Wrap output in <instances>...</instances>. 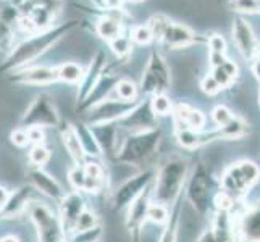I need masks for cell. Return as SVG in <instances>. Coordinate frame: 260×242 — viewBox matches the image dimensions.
<instances>
[{
  "label": "cell",
  "mask_w": 260,
  "mask_h": 242,
  "mask_svg": "<svg viewBox=\"0 0 260 242\" xmlns=\"http://www.w3.org/2000/svg\"><path fill=\"white\" fill-rule=\"evenodd\" d=\"M189 199L196 210L204 212L207 209V200H209V178L205 169L201 166L197 168V171L194 173L191 184H189Z\"/></svg>",
  "instance_id": "17"
},
{
  "label": "cell",
  "mask_w": 260,
  "mask_h": 242,
  "mask_svg": "<svg viewBox=\"0 0 260 242\" xmlns=\"http://www.w3.org/2000/svg\"><path fill=\"white\" fill-rule=\"evenodd\" d=\"M68 181L70 184L75 187L76 191H84V186H86V171H84V166H75L71 168L68 171Z\"/></svg>",
  "instance_id": "35"
},
{
  "label": "cell",
  "mask_w": 260,
  "mask_h": 242,
  "mask_svg": "<svg viewBox=\"0 0 260 242\" xmlns=\"http://www.w3.org/2000/svg\"><path fill=\"white\" fill-rule=\"evenodd\" d=\"M243 231L249 240H254V242L260 240V209L246 215Z\"/></svg>",
  "instance_id": "27"
},
{
  "label": "cell",
  "mask_w": 260,
  "mask_h": 242,
  "mask_svg": "<svg viewBox=\"0 0 260 242\" xmlns=\"http://www.w3.org/2000/svg\"><path fill=\"white\" fill-rule=\"evenodd\" d=\"M172 23L170 21V18H167L165 15H162V13H157V15H154L149 20V23H147V26L150 28V31H152V36H154V39H157V41H162V38H164V34H165V31H167V28H168V24Z\"/></svg>",
  "instance_id": "29"
},
{
  "label": "cell",
  "mask_w": 260,
  "mask_h": 242,
  "mask_svg": "<svg viewBox=\"0 0 260 242\" xmlns=\"http://www.w3.org/2000/svg\"><path fill=\"white\" fill-rule=\"evenodd\" d=\"M162 242H175V234H173V232L172 231H167L165 232V236H164V239H162Z\"/></svg>",
  "instance_id": "50"
},
{
  "label": "cell",
  "mask_w": 260,
  "mask_h": 242,
  "mask_svg": "<svg viewBox=\"0 0 260 242\" xmlns=\"http://www.w3.org/2000/svg\"><path fill=\"white\" fill-rule=\"evenodd\" d=\"M209 60H210V65H212L213 68H217V66H221L223 63H225V61H226L228 58L225 57V53H212V52H210Z\"/></svg>",
  "instance_id": "45"
},
{
  "label": "cell",
  "mask_w": 260,
  "mask_h": 242,
  "mask_svg": "<svg viewBox=\"0 0 260 242\" xmlns=\"http://www.w3.org/2000/svg\"><path fill=\"white\" fill-rule=\"evenodd\" d=\"M0 242H21V240L18 239V236H15V234H7L4 237H0Z\"/></svg>",
  "instance_id": "49"
},
{
  "label": "cell",
  "mask_w": 260,
  "mask_h": 242,
  "mask_svg": "<svg viewBox=\"0 0 260 242\" xmlns=\"http://www.w3.org/2000/svg\"><path fill=\"white\" fill-rule=\"evenodd\" d=\"M58 81L67 84H79L84 78V70L75 61H65L57 66Z\"/></svg>",
  "instance_id": "22"
},
{
  "label": "cell",
  "mask_w": 260,
  "mask_h": 242,
  "mask_svg": "<svg viewBox=\"0 0 260 242\" xmlns=\"http://www.w3.org/2000/svg\"><path fill=\"white\" fill-rule=\"evenodd\" d=\"M228 8L238 13H258L260 12V0H228Z\"/></svg>",
  "instance_id": "30"
},
{
  "label": "cell",
  "mask_w": 260,
  "mask_h": 242,
  "mask_svg": "<svg viewBox=\"0 0 260 242\" xmlns=\"http://www.w3.org/2000/svg\"><path fill=\"white\" fill-rule=\"evenodd\" d=\"M104 66H105V55L104 52H97L92 57V63L89 65L87 71H84V78L79 83V92H78V102L81 103L86 100V97L94 91V87L101 81L104 75Z\"/></svg>",
  "instance_id": "16"
},
{
  "label": "cell",
  "mask_w": 260,
  "mask_h": 242,
  "mask_svg": "<svg viewBox=\"0 0 260 242\" xmlns=\"http://www.w3.org/2000/svg\"><path fill=\"white\" fill-rule=\"evenodd\" d=\"M147 218L154 223H165L167 218H168V212L167 209L164 207L162 203H154L149 207V212H147Z\"/></svg>",
  "instance_id": "39"
},
{
  "label": "cell",
  "mask_w": 260,
  "mask_h": 242,
  "mask_svg": "<svg viewBox=\"0 0 260 242\" xmlns=\"http://www.w3.org/2000/svg\"><path fill=\"white\" fill-rule=\"evenodd\" d=\"M209 47L212 53H225L226 52V42L220 34H212L209 38Z\"/></svg>",
  "instance_id": "40"
},
{
  "label": "cell",
  "mask_w": 260,
  "mask_h": 242,
  "mask_svg": "<svg viewBox=\"0 0 260 242\" xmlns=\"http://www.w3.org/2000/svg\"><path fill=\"white\" fill-rule=\"evenodd\" d=\"M28 179H29V184L34 187V191L41 192L42 195L49 197L52 200H58V202L63 199V191H61L58 181L47 171H44L42 168L29 166Z\"/></svg>",
  "instance_id": "12"
},
{
  "label": "cell",
  "mask_w": 260,
  "mask_h": 242,
  "mask_svg": "<svg viewBox=\"0 0 260 242\" xmlns=\"http://www.w3.org/2000/svg\"><path fill=\"white\" fill-rule=\"evenodd\" d=\"M10 81L21 86H49L58 81L57 66L29 65L12 73Z\"/></svg>",
  "instance_id": "9"
},
{
  "label": "cell",
  "mask_w": 260,
  "mask_h": 242,
  "mask_svg": "<svg viewBox=\"0 0 260 242\" xmlns=\"http://www.w3.org/2000/svg\"><path fill=\"white\" fill-rule=\"evenodd\" d=\"M61 139H63V146L68 152V155L73 158V161L78 166L86 165V152L79 139V134L76 131V126H67L61 131Z\"/></svg>",
  "instance_id": "18"
},
{
  "label": "cell",
  "mask_w": 260,
  "mask_h": 242,
  "mask_svg": "<svg viewBox=\"0 0 260 242\" xmlns=\"http://www.w3.org/2000/svg\"><path fill=\"white\" fill-rule=\"evenodd\" d=\"M212 76L215 78L220 87H230L238 76V65L235 61L226 60L221 66L212 70Z\"/></svg>",
  "instance_id": "23"
},
{
  "label": "cell",
  "mask_w": 260,
  "mask_h": 242,
  "mask_svg": "<svg viewBox=\"0 0 260 242\" xmlns=\"http://www.w3.org/2000/svg\"><path fill=\"white\" fill-rule=\"evenodd\" d=\"M149 179H150V173H144V175L134 176L133 179L124 183L115 194V205L116 207L120 209V207H123V205H126L133 197L139 192L141 187L149 181Z\"/></svg>",
  "instance_id": "19"
},
{
  "label": "cell",
  "mask_w": 260,
  "mask_h": 242,
  "mask_svg": "<svg viewBox=\"0 0 260 242\" xmlns=\"http://www.w3.org/2000/svg\"><path fill=\"white\" fill-rule=\"evenodd\" d=\"M78 26V21L61 23L52 28L31 34L20 44H15V47L7 53L5 60L0 63V73H13L16 70H21L24 66H29L34 60H38L47 50H50L58 41H61L65 36L73 31Z\"/></svg>",
  "instance_id": "1"
},
{
  "label": "cell",
  "mask_w": 260,
  "mask_h": 242,
  "mask_svg": "<svg viewBox=\"0 0 260 242\" xmlns=\"http://www.w3.org/2000/svg\"><path fill=\"white\" fill-rule=\"evenodd\" d=\"M116 97L124 102H134L138 97V87L129 79H120L115 86Z\"/></svg>",
  "instance_id": "28"
},
{
  "label": "cell",
  "mask_w": 260,
  "mask_h": 242,
  "mask_svg": "<svg viewBox=\"0 0 260 242\" xmlns=\"http://www.w3.org/2000/svg\"><path fill=\"white\" fill-rule=\"evenodd\" d=\"M10 142L15 146V147H20V149H24L31 146L29 142V136H28V129L26 128H16L12 134H10Z\"/></svg>",
  "instance_id": "38"
},
{
  "label": "cell",
  "mask_w": 260,
  "mask_h": 242,
  "mask_svg": "<svg viewBox=\"0 0 260 242\" xmlns=\"http://www.w3.org/2000/svg\"><path fill=\"white\" fill-rule=\"evenodd\" d=\"M184 173H186V165L179 160L170 161L168 165L164 166L155 187L157 189L155 194L158 197V200L168 202L173 199L184 181Z\"/></svg>",
  "instance_id": "7"
},
{
  "label": "cell",
  "mask_w": 260,
  "mask_h": 242,
  "mask_svg": "<svg viewBox=\"0 0 260 242\" xmlns=\"http://www.w3.org/2000/svg\"><path fill=\"white\" fill-rule=\"evenodd\" d=\"M110 49L113 50V53L116 57H128L131 53V38H128V36L121 34L120 38H116L115 41L110 42Z\"/></svg>",
  "instance_id": "33"
},
{
  "label": "cell",
  "mask_w": 260,
  "mask_h": 242,
  "mask_svg": "<svg viewBox=\"0 0 260 242\" xmlns=\"http://www.w3.org/2000/svg\"><path fill=\"white\" fill-rule=\"evenodd\" d=\"M215 202H217V207L221 209V210H228L231 205H233V199H231V197L226 192L217 195V200H215Z\"/></svg>",
  "instance_id": "44"
},
{
  "label": "cell",
  "mask_w": 260,
  "mask_h": 242,
  "mask_svg": "<svg viewBox=\"0 0 260 242\" xmlns=\"http://www.w3.org/2000/svg\"><path fill=\"white\" fill-rule=\"evenodd\" d=\"M101 236V228L95 226L91 231H84V232H76L75 242H95Z\"/></svg>",
  "instance_id": "41"
},
{
  "label": "cell",
  "mask_w": 260,
  "mask_h": 242,
  "mask_svg": "<svg viewBox=\"0 0 260 242\" xmlns=\"http://www.w3.org/2000/svg\"><path fill=\"white\" fill-rule=\"evenodd\" d=\"M149 195L147 194H142L139 195V199L131 203V209L128 213V223L129 226H139L144 218L147 217V212H149Z\"/></svg>",
  "instance_id": "24"
},
{
  "label": "cell",
  "mask_w": 260,
  "mask_h": 242,
  "mask_svg": "<svg viewBox=\"0 0 260 242\" xmlns=\"http://www.w3.org/2000/svg\"><path fill=\"white\" fill-rule=\"evenodd\" d=\"M60 124V115L52 103L50 97L41 94L28 105L20 120L21 128H57Z\"/></svg>",
  "instance_id": "2"
},
{
  "label": "cell",
  "mask_w": 260,
  "mask_h": 242,
  "mask_svg": "<svg viewBox=\"0 0 260 242\" xmlns=\"http://www.w3.org/2000/svg\"><path fill=\"white\" fill-rule=\"evenodd\" d=\"M233 41L236 44V49L239 53L247 60H252L255 57V53L258 52L257 49V39L255 34L250 28V24L244 20L243 16H236L233 20Z\"/></svg>",
  "instance_id": "11"
},
{
  "label": "cell",
  "mask_w": 260,
  "mask_h": 242,
  "mask_svg": "<svg viewBox=\"0 0 260 242\" xmlns=\"http://www.w3.org/2000/svg\"><path fill=\"white\" fill-rule=\"evenodd\" d=\"M28 136L31 146L44 144V129L42 128H28Z\"/></svg>",
  "instance_id": "43"
},
{
  "label": "cell",
  "mask_w": 260,
  "mask_h": 242,
  "mask_svg": "<svg viewBox=\"0 0 260 242\" xmlns=\"http://www.w3.org/2000/svg\"><path fill=\"white\" fill-rule=\"evenodd\" d=\"M0 52L8 53L15 47V24L20 23L21 13L10 0H0Z\"/></svg>",
  "instance_id": "10"
},
{
  "label": "cell",
  "mask_w": 260,
  "mask_h": 242,
  "mask_svg": "<svg viewBox=\"0 0 260 242\" xmlns=\"http://www.w3.org/2000/svg\"><path fill=\"white\" fill-rule=\"evenodd\" d=\"M134 102H124V100H112L105 98L101 103L94 105L89 109L87 121L89 126H101V124H110L112 121L124 118L133 110Z\"/></svg>",
  "instance_id": "6"
},
{
  "label": "cell",
  "mask_w": 260,
  "mask_h": 242,
  "mask_svg": "<svg viewBox=\"0 0 260 242\" xmlns=\"http://www.w3.org/2000/svg\"><path fill=\"white\" fill-rule=\"evenodd\" d=\"M199 242H217V237H215L213 232H205Z\"/></svg>",
  "instance_id": "48"
},
{
  "label": "cell",
  "mask_w": 260,
  "mask_h": 242,
  "mask_svg": "<svg viewBox=\"0 0 260 242\" xmlns=\"http://www.w3.org/2000/svg\"><path fill=\"white\" fill-rule=\"evenodd\" d=\"M201 87H202V91L205 92V94H209V95H213V94H217L218 91H220V86H218V83L215 81V78L213 76H205L204 79H202V83H201Z\"/></svg>",
  "instance_id": "42"
},
{
  "label": "cell",
  "mask_w": 260,
  "mask_h": 242,
  "mask_svg": "<svg viewBox=\"0 0 260 242\" xmlns=\"http://www.w3.org/2000/svg\"><path fill=\"white\" fill-rule=\"evenodd\" d=\"M52 157V152L49 147H46L44 144H36L31 146L29 152H28V161L29 166H36V168H42L44 165L49 163V160Z\"/></svg>",
  "instance_id": "26"
},
{
  "label": "cell",
  "mask_w": 260,
  "mask_h": 242,
  "mask_svg": "<svg viewBox=\"0 0 260 242\" xmlns=\"http://www.w3.org/2000/svg\"><path fill=\"white\" fill-rule=\"evenodd\" d=\"M123 2L124 0H105L104 8H107V10H110V12H120L123 7Z\"/></svg>",
  "instance_id": "46"
},
{
  "label": "cell",
  "mask_w": 260,
  "mask_h": 242,
  "mask_svg": "<svg viewBox=\"0 0 260 242\" xmlns=\"http://www.w3.org/2000/svg\"><path fill=\"white\" fill-rule=\"evenodd\" d=\"M201 39L197 38V34L189 29L184 24H178V23H170L168 28L162 38V42L167 49L178 50V49H186L192 46V44L199 42Z\"/></svg>",
  "instance_id": "15"
},
{
  "label": "cell",
  "mask_w": 260,
  "mask_h": 242,
  "mask_svg": "<svg viewBox=\"0 0 260 242\" xmlns=\"http://www.w3.org/2000/svg\"><path fill=\"white\" fill-rule=\"evenodd\" d=\"M152 112L155 115H168L172 112V102L165 94H155L150 100Z\"/></svg>",
  "instance_id": "34"
},
{
  "label": "cell",
  "mask_w": 260,
  "mask_h": 242,
  "mask_svg": "<svg viewBox=\"0 0 260 242\" xmlns=\"http://www.w3.org/2000/svg\"><path fill=\"white\" fill-rule=\"evenodd\" d=\"M10 191L7 189L5 186H2L0 184V210H2L4 207H5V203L8 202V199H10Z\"/></svg>",
  "instance_id": "47"
},
{
  "label": "cell",
  "mask_w": 260,
  "mask_h": 242,
  "mask_svg": "<svg viewBox=\"0 0 260 242\" xmlns=\"http://www.w3.org/2000/svg\"><path fill=\"white\" fill-rule=\"evenodd\" d=\"M154 112H152L150 103H142L139 105L136 110L129 112L124 118H121L120 121L124 124L126 128H146L149 124H152L154 121Z\"/></svg>",
  "instance_id": "21"
},
{
  "label": "cell",
  "mask_w": 260,
  "mask_h": 242,
  "mask_svg": "<svg viewBox=\"0 0 260 242\" xmlns=\"http://www.w3.org/2000/svg\"><path fill=\"white\" fill-rule=\"evenodd\" d=\"M32 191L34 187L31 184H23L12 191L10 199L5 203V207L0 210V218H18L24 212H28Z\"/></svg>",
  "instance_id": "14"
},
{
  "label": "cell",
  "mask_w": 260,
  "mask_h": 242,
  "mask_svg": "<svg viewBox=\"0 0 260 242\" xmlns=\"http://www.w3.org/2000/svg\"><path fill=\"white\" fill-rule=\"evenodd\" d=\"M260 176L257 165L252 161H241V163L231 166L223 175V187L226 194H243L252 186Z\"/></svg>",
  "instance_id": "5"
},
{
  "label": "cell",
  "mask_w": 260,
  "mask_h": 242,
  "mask_svg": "<svg viewBox=\"0 0 260 242\" xmlns=\"http://www.w3.org/2000/svg\"><path fill=\"white\" fill-rule=\"evenodd\" d=\"M29 220L38 229L39 242H61L63 240V228L60 218L53 213L47 205L39 202H31L28 207Z\"/></svg>",
  "instance_id": "3"
},
{
  "label": "cell",
  "mask_w": 260,
  "mask_h": 242,
  "mask_svg": "<svg viewBox=\"0 0 260 242\" xmlns=\"http://www.w3.org/2000/svg\"><path fill=\"white\" fill-rule=\"evenodd\" d=\"M152 39H154V36H152V31L147 24L146 26L139 24L131 32V41H134L136 44H141V46H146V44H149Z\"/></svg>",
  "instance_id": "37"
},
{
  "label": "cell",
  "mask_w": 260,
  "mask_h": 242,
  "mask_svg": "<svg viewBox=\"0 0 260 242\" xmlns=\"http://www.w3.org/2000/svg\"><path fill=\"white\" fill-rule=\"evenodd\" d=\"M157 142H158V132H155V131L141 132L138 136L126 139L118 158L121 161H124V163L139 161L144 157H147L149 154H152V150L155 149Z\"/></svg>",
  "instance_id": "8"
},
{
  "label": "cell",
  "mask_w": 260,
  "mask_h": 242,
  "mask_svg": "<svg viewBox=\"0 0 260 242\" xmlns=\"http://www.w3.org/2000/svg\"><path fill=\"white\" fill-rule=\"evenodd\" d=\"M252 70H254V75L260 79V58H257L255 61H254V66H252Z\"/></svg>",
  "instance_id": "51"
},
{
  "label": "cell",
  "mask_w": 260,
  "mask_h": 242,
  "mask_svg": "<svg viewBox=\"0 0 260 242\" xmlns=\"http://www.w3.org/2000/svg\"><path fill=\"white\" fill-rule=\"evenodd\" d=\"M170 83H172V71L165 58L160 53H152L142 76V91L154 95L164 94L167 89H170Z\"/></svg>",
  "instance_id": "4"
},
{
  "label": "cell",
  "mask_w": 260,
  "mask_h": 242,
  "mask_svg": "<svg viewBox=\"0 0 260 242\" xmlns=\"http://www.w3.org/2000/svg\"><path fill=\"white\" fill-rule=\"evenodd\" d=\"M84 200L83 197L78 192H71L68 195H63V199L60 200V212H58V218L61 223V228L63 232H71L75 231L76 221L79 218V215L84 212Z\"/></svg>",
  "instance_id": "13"
},
{
  "label": "cell",
  "mask_w": 260,
  "mask_h": 242,
  "mask_svg": "<svg viewBox=\"0 0 260 242\" xmlns=\"http://www.w3.org/2000/svg\"><path fill=\"white\" fill-rule=\"evenodd\" d=\"M91 2H92V4H95L97 7L104 8V2H105V0H91Z\"/></svg>",
  "instance_id": "52"
},
{
  "label": "cell",
  "mask_w": 260,
  "mask_h": 242,
  "mask_svg": "<svg viewBox=\"0 0 260 242\" xmlns=\"http://www.w3.org/2000/svg\"><path fill=\"white\" fill-rule=\"evenodd\" d=\"M123 24H121V20L120 18H116L113 15H105L102 16L101 20L97 21L95 24V32L99 38H102L104 41L107 42H112L115 41L116 38H120L123 34Z\"/></svg>",
  "instance_id": "20"
},
{
  "label": "cell",
  "mask_w": 260,
  "mask_h": 242,
  "mask_svg": "<svg viewBox=\"0 0 260 242\" xmlns=\"http://www.w3.org/2000/svg\"><path fill=\"white\" fill-rule=\"evenodd\" d=\"M128 2H131V4H136V2H141V0H128Z\"/></svg>",
  "instance_id": "53"
},
{
  "label": "cell",
  "mask_w": 260,
  "mask_h": 242,
  "mask_svg": "<svg viewBox=\"0 0 260 242\" xmlns=\"http://www.w3.org/2000/svg\"><path fill=\"white\" fill-rule=\"evenodd\" d=\"M258 53H260V47H258Z\"/></svg>",
  "instance_id": "54"
},
{
  "label": "cell",
  "mask_w": 260,
  "mask_h": 242,
  "mask_svg": "<svg viewBox=\"0 0 260 242\" xmlns=\"http://www.w3.org/2000/svg\"><path fill=\"white\" fill-rule=\"evenodd\" d=\"M76 131L79 134V139H81V144L84 147V152L87 155H99L102 152L101 146H99V142L94 136L92 132V128H89L87 124H79L76 126Z\"/></svg>",
  "instance_id": "25"
},
{
  "label": "cell",
  "mask_w": 260,
  "mask_h": 242,
  "mask_svg": "<svg viewBox=\"0 0 260 242\" xmlns=\"http://www.w3.org/2000/svg\"><path fill=\"white\" fill-rule=\"evenodd\" d=\"M97 226V215L91 210H84L76 221L75 232H84V231H91Z\"/></svg>",
  "instance_id": "31"
},
{
  "label": "cell",
  "mask_w": 260,
  "mask_h": 242,
  "mask_svg": "<svg viewBox=\"0 0 260 242\" xmlns=\"http://www.w3.org/2000/svg\"><path fill=\"white\" fill-rule=\"evenodd\" d=\"M178 141L179 144H181L183 147H187V149H192V147H197L201 144V142L204 141L202 136L197 131L194 129H183L178 132Z\"/></svg>",
  "instance_id": "32"
},
{
  "label": "cell",
  "mask_w": 260,
  "mask_h": 242,
  "mask_svg": "<svg viewBox=\"0 0 260 242\" xmlns=\"http://www.w3.org/2000/svg\"><path fill=\"white\" fill-rule=\"evenodd\" d=\"M212 118L220 128H223V126H226V124H230L233 120H235V115H233L231 110L226 109L225 105H218V107H215V109H213Z\"/></svg>",
  "instance_id": "36"
}]
</instances>
